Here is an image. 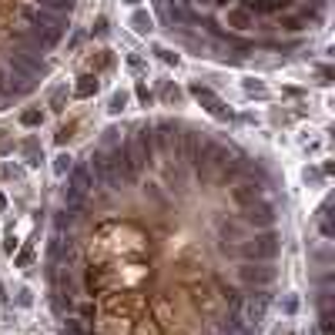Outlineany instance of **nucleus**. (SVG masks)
<instances>
[{"instance_id": "1", "label": "nucleus", "mask_w": 335, "mask_h": 335, "mask_svg": "<svg viewBox=\"0 0 335 335\" xmlns=\"http://www.w3.org/2000/svg\"><path fill=\"white\" fill-rule=\"evenodd\" d=\"M242 251L248 261H272L275 255L281 251V242H279V235L272 231V228H265L261 235H255V238H248V242H242Z\"/></svg>"}, {"instance_id": "2", "label": "nucleus", "mask_w": 335, "mask_h": 335, "mask_svg": "<svg viewBox=\"0 0 335 335\" xmlns=\"http://www.w3.org/2000/svg\"><path fill=\"white\" fill-rule=\"evenodd\" d=\"M191 94L201 101V108H205L211 117H218V121H231V111L224 108V101L211 91V87H205V84H191Z\"/></svg>"}, {"instance_id": "3", "label": "nucleus", "mask_w": 335, "mask_h": 335, "mask_svg": "<svg viewBox=\"0 0 335 335\" xmlns=\"http://www.w3.org/2000/svg\"><path fill=\"white\" fill-rule=\"evenodd\" d=\"M265 308H268V295H248L242 302V312H245V329H248V332H255V329H258L261 325V318H265Z\"/></svg>"}, {"instance_id": "4", "label": "nucleus", "mask_w": 335, "mask_h": 335, "mask_svg": "<svg viewBox=\"0 0 335 335\" xmlns=\"http://www.w3.org/2000/svg\"><path fill=\"white\" fill-rule=\"evenodd\" d=\"M238 279L245 285H272L275 281V268L272 265H258V261H248L238 268Z\"/></svg>"}, {"instance_id": "5", "label": "nucleus", "mask_w": 335, "mask_h": 335, "mask_svg": "<svg viewBox=\"0 0 335 335\" xmlns=\"http://www.w3.org/2000/svg\"><path fill=\"white\" fill-rule=\"evenodd\" d=\"M245 222L255 224V228H272L275 224V208L272 205H261V201H255V205L245 208Z\"/></svg>"}, {"instance_id": "6", "label": "nucleus", "mask_w": 335, "mask_h": 335, "mask_svg": "<svg viewBox=\"0 0 335 335\" xmlns=\"http://www.w3.org/2000/svg\"><path fill=\"white\" fill-rule=\"evenodd\" d=\"M231 198H235L242 208L255 205V201H261V185H255V181H242V185L231 188Z\"/></svg>"}, {"instance_id": "7", "label": "nucleus", "mask_w": 335, "mask_h": 335, "mask_svg": "<svg viewBox=\"0 0 335 335\" xmlns=\"http://www.w3.org/2000/svg\"><path fill=\"white\" fill-rule=\"evenodd\" d=\"M91 181H94L91 168H77V171H71V181H67V188H71V191H77V195H87V191H91Z\"/></svg>"}, {"instance_id": "8", "label": "nucleus", "mask_w": 335, "mask_h": 335, "mask_svg": "<svg viewBox=\"0 0 335 335\" xmlns=\"http://www.w3.org/2000/svg\"><path fill=\"white\" fill-rule=\"evenodd\" d=\"M292 0H251L248 10H258V14H279V10H288Z\"/></svg>"}, {"instance_id": "9", "label": "nucleus", "mask_w": 335, "mask_h": 335, "mask_svg": "<svg viewBox=\"0 0 335 335\" xmlns=\"http://www.w3.org/2000/svg\"><path fill=\"white\" fill-rule=\"evenodd\" d=\"M37 7L51 10V14H57V17H67V14L74 10V0H37Z\"/></svg>"}, {"instance_id": "10", "label": "nucleus", "mask_w": 335, "mask_h": 335, "mask_svg": "<svg viewBox=\"0 0 335 335\" xmlns=\"http://www.w3.org/2000/svg\"><path fill=\"white\" fill-rule=\"evenodd\" d=\"M74 94L77 97H94V94H97V77L94 74H81L77 84H74Z\"/></svg>"}, {"instance_id": "11", "label": "nucleus", "mask_w": 335, "mask_h": 335, "mask_svg": "<svg viewBox=\"0 0 335 335\" xmlns=\"http://www.w3.org/2000/svg\"><path fill=\"white\" fill-rule=\"evenodd\" d=\"M131 27H134L138 34H151V30H154V20H151L148 10H134V17H131Z\"/></svg>"}, {"instance_id": "12", "label": "nucleus", "mask_w": 335, "mask_h": 335, "mask_svg": "<svg viewBox=\"0 0 335 335\" xmlns=\"http://www.w3.org/2000/svg\"><path fill=\"white\" fill-rule=\"evenodd\" d=\"M124 108H128V94H124V91H117V94L111 97V104H108V111H111V114H121Z\"/></svg>"}, {"instance_id": "13", "label": "nucleus", "mask_w": 335, "mask_h": 335, "mask_svg": "<svg viewBox=\"0 0 335 335\" xmlns=\"http://www.w3.org/2000/svg\"><path fill=\"white\" fill-rule=\"evenodd\" d=\"M67 171H71V154H57V158H54V174H57V178H64Z\"/></svg>"}, {"instance_id": "14", "label": "nucleus", "mask_w": 335, "mask_h": 335, "mask_svg": "<svg viewBox=\"0 0 335 335\" xmlns=\"http://www.w3.org/2000/svg\"><path fill=\"white\" fill-rule=\"evenodd\" d=\"M20 121H24L27 128H37L40 121H44V114H40V111H24V114H20Z\"/></svg>"}, {"instance_id": "15", "label": "nucleus", "mask_w": 335, "mask_h": 335, "mask_svg": "<svg viewBox=\"0 0 335 335\" xmlns=\"http://www.w3.org/2000/svg\"><path fill=\"white\" fill-rule=\"evenodd\" d=\"M305 27H308V20H302V17H288V20H285V30H292V34L305 30Z\"/></svg>"}, {"instance_id": "16", "label": "nucleus", "mask_w": 335, "mask_h": 335, "mask_svg": "<svg viewBox=\"0 0 335 335\" xmlns=\"http://www.w3.org/2000/svg\"><path fill=\"white\" fill-rule=\"evenodd\" d=\"M134 94H138V101H141V104H151V101H154V94L148 91V84H141V81H138V87H134Z\"/></svg>"}, {"instance_id": "17", "label": "nucleus", "mask_w": 335, "mask_h": 335, "mask_svg": "<svg viewBox=\"0 0 335 335\" xmlns=\"http://www.w3.org/2000/svg\"><path fill=\"white\" fill-rule=\"evenodd\" d=\"M245 91L255 94V97H265V94H268V91H265V84H258V81H245Z\"/></svg>"}, {"instance_id": "18", "label": "nucleus", "mask_w": 335, "mask_h": 335, "mask_svg": "<svg viewBox=\"0 0 335 335\" xmlns=\"http://www.w3.org/2000/svg\"><path fill=\"white\" fill-rule=\"evenodd\" d=\"M64 97H67V91H64V87H57L54 97H51V108H54V111H60V108H64Z\"/></svg>"}, {"instance_id": "19", "label": "nucleus", "mask_w": 335, "mask_h": 335, "mask_svg": "<svg viewBox=\"0 0 335 335\" xmlns=\"http://www.w3.org/2000/svg\"><path fill=\"white\" fill-rule=\"evenodd\" d=\"M154 54L161 57V60H165V64H178V54H174V51H168V47H158V51H154Z\"/></svg>"}, {"instance_id": "20", "label": "nucleus", "mask_w": 335, "mask_h": 335, "mask_svg": "<svg viewBox=\"0 0 335 335\" xmlns=\"http://www.w3.org/2000/svg\"><path fill=\"white\" fill-rule=\"evenodd\" d=\"M218 231H222L224 238H228V235H231V238H238V224H228V222H222V224H218ZM238 242H242V238H238Z\"/></svg>"}, {"instance_id": "21", "label": "nucleus", "mask_w": 335, "mask_h": 335, "mask_svg": "<svg viewBox=\"0 0 335 335\" xmlns=\"http://www.w3.org/2000/svg\"><path fill=\"white\" fill-rule=\"evenodd\" d=\"M128 67L134 71V74H141V71H144V60H141L138 54H131V57H128Z\"/></svg>"}, {"instance_id": "22", "label": "nucleus", "mask_w": 335, "mask_h": 335, "mask_svg": "<svg viewBox=\"0 0 335 335\" xmlns=\"http://www.w3.org/2000/svg\"><path fill=\"white\" fill-rule=\"evenodd\" d=\"M165 97H168V101H181V91H178V87H171V84H168V87H165Z\"/></svg>"}, {"instance_id": "23", "label": "nucleus", "mask_w": 335, "mask_h": 335, "mask_svg": "<svg viewBox=\"0 0 335 335\" xmlns=\"http://www.w3.org/2000/svg\"><path fill=\"white\" fill-rule=\"evenodd\" d=\"M94 34H108V20L97 17V24H94Z\"/></svg>"}, {"instance_id": "24", "label": "nucleus", "mask_w": 335, "mask_h": 335, "mask_svg": "<svg viewBox=\"0 0 335 335\" xmlns=\"http://www.w3.org/2000/svg\"><path fill=\"white\" fill-rule=\"evenodd\" d=\"M17 265L24 268V265H30V251H20V258H17Z\"/></svg>"}, {"instance_id": "25", "label": "nucleus", "mask_w": 335, "mask_h": 335, "mask_svg": "<svg viewBox=\"0 0 335 335\" xmlns=\"http://www.w3.org/2000/svg\"><path fill=\"white\" fill-rule=\"evenodd\" d=\"M3 205H7V198H3V195H0V208H3Z\"/></svg>"}, {"instance_id": "26", "label": "nucleus", "mask_w": 335, "mask_h": 335, "mask_svg": "<svg viewBox=\"0 0 335 335\" xmlns=\"http://www.w3.org/2000/svg\"><path fill=\"white\" fill-rule=\"evenodd\" d=\"M124 3H141V0H124Z\"/></svg>"}, {"instance_id": "27", "label": "nucleus", "mask_w": 335, "mask_h": 335, "mask_svg": "<svg viewBox=\"0 0 335 335\" xmlns=\"http://www.w3.org/2000/svg\"><path fill=\"white\" fill-rule=\"evenodd\" d=\"M0 134H3V131H0ZM0 148H3V138H0Z\"/></svg>"}]
</instances>
